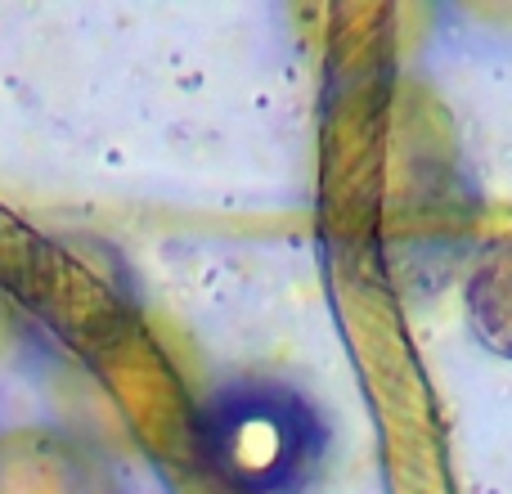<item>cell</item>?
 I'll use <instances>...</instances> for the list:
<instances>
[{
    "instance_id": "1",
    "label": "cell",
    "mask_w": 512,
    "mask_h": 494,
    "mask_svg": "<svg viewBox=\"0 0 512 494\" xmlns=\"http://www.w3.org/2000/svg\"><path fill=\"white\" fill-rule=\"evenodd\" d=\"M189 436L221 494H306L328 459L324 414L279 378H234L207 391Z\"/></svg>"
},
{
    "instance_id": "2",
    "label": "cell",
    "mask_w": 512,
    "mask_h": 494,
    "mask_svg": "<svg viewBox=\"0 0 512 494\" xmlns=\"http://www.w3.org/2000/svg\"><path fill=\"white\" fill-rule=\"evenodd\" d=\"M0 494H113L108 463L59 427L0 432Z\"/></svg>"
},
{
    "instance_id": "3",
    "label": "cell",
    "mask_w": 512,
    "mask_h": 494,
    "mask_svg": "<svg viewBox=\"0 0 512 494\" xmlns=\"http://www.w3.org/2000/svg\"><path fill=\"white\" fill-rule=\"evenodd\" d=\"M472 337L499 360H512V230L490 239L463 279Z\"/></svg>"
},
{
    "instance_id": "4",
    "label": "cell",
    "mask_w": 512,
    "mask_h": 494,
    "mask_svg": "<svg viewBox=\"0 0 512 494\" xmlns=\"http://www.w3.org/2000/svg\"><path fill=\"white\" fill-rule=\"evenodd\" d=\"M14 337H18V315H14V306H9V297L0 292V355L14 346Z\"/></svg>"
}]
</instances>
